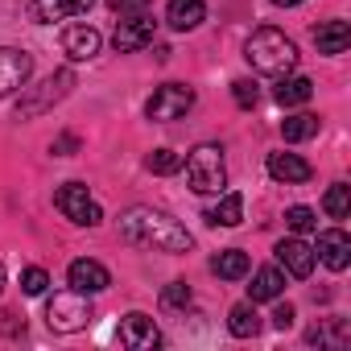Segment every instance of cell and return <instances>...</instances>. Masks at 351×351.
I'll return each mask as SVG.
<instances>
[{"instance_id": "obj_25", "label": "cell", "mask_w": 351, "mask_h": 351, "mask_svg": "<svg viewBox=\"0 0 351 351\" xmlns=\"http://www.w3.org/2000/svg\"><path fill=\"white\" fill-rule=\"evenodd\" d=\"M322 211H326L330 219H347V211H351V191H347L343 182H335V186L326 191V199H322Z\"/></svg>"}, {"instance_id": "obj_29", "label": "cell", "mask_w": 351, "mask_h": 351, "mask_svg": "<svg viewBox=\"0 0 351 351\" xmlns=\"http://www.w3.org/2000/svg\"><path fill=\"white\" fill-rule=\"evenodd\" d=\"M285 223H289V232L306 236V232H314V228H318V215H314L310 207H289V211H285Z\"/></svg>"}, {"instance_id": "obj_19", "label": "cell", "mask_w": 351, "mask_h": 351, "mask_svg": "<svg viewBox=\"0 0 351 351\" xmlns=\"http://www.w3.org/2000/svg\"><path fill=\"white\" fill-rule=\"evenodd\" d=\"M95 0H34V13L42 21H62V17H83Z\"/></svg>"}, {"instance_id": "obj_18", "label": "cell", "mask_w": 351, "mask_h": 351, "mask_svg": "<svg viewBox=\"0 0 351 351\" xmlns=\"http://www.w3.org/2000/svg\"><path fill=\"white\" fill-rule=\"evenodd\" d=\"M314 46H318V54H343L351 46V25L347 21H322L314 29Z\"/></svg>"}, {"instance_id": "obj_11", "label": "cell", "mask_w": 351, "mask_h": 351, "mask_svg": "<svg viewBox=\"0 0 351 351\" xmlns=\"http://www.w3.org/2000/svg\"><path fill=\"white\" fill-rule=\"evenodd\" d=\"M120 343H124L128 351H153V347L161 343V330H157V322H153L149 314H128V318L120 322Z\"/></svg>"}, {"instance_id": "obj_4", "label": "cell", "mask_w": 351, "mask_h": 351, "mask_svg": "<svg viewBox=\"0 0 351 351\" xmlns=\"http://www.w3.org/2000/svg\"><path fill=\"white\" fill-rule=\"evenodd\" d=\"M91 318H95V314H91V302H87V293H79V289H62V293H54V298L46 302V322H50L54 335H75V330H83Z\"/></svg>"}, {"instance_id": "obj_10", "label": "cell", "mask_w": 351, "mask_h": 351, "mask_svg": "<svg viewBox=\"0 0 351 351\" xmlns=\"http://www.w3.org/2000/svg\"><path fill=\"white\" fill-rule=\"evenodd\" d=\"M66 281H71V289H79V293H104L108 285H112V273L99 265V261H91V256H79V261H71V269H66Z\"/></svg>"}, {"instance_id": "obj_5", "label": "cell", "mask_w": 351, "mask_h": 351, "mask_svg": "<svg viewBox=\"0 0 351 351\" xmlns=\"http://www.w3.org/2000/svg\"><path fill=\"white\" fill-rule=\"evenodd\" d=\"M75 87V71H54L46 83L38 87H21V99H17V120H34L42 112H50L62 95H71Z\"/></svg>"}, {"instance_id": "obj_36", "label": "cell", "mask_w": 351, "mask_h": 351, "mask_svg": "<svg viewBox=\"0 0 351 351\" xmlns=\"http://www.w3.org/2000/svg\"><path fill=\"white\" fill-rule=\"evenodd\" d=\"M0 293H5V265H0Z\"/></svg>"}, {"instance_id": "obj_8", "label": "cell", "mask_w": 351, "mask_h": 351, "mask_svg": "<svg viewBox=\"0 0 351 351\" xmlns=\"http://www.w3.org/2000/svg\"><path fill=\"white\" fill-rule=\"evenodd\" d=\"M34 75V58L17 46H0V99L13 95L17 87H25Z\"/></svg>"}, {"instance_id": "obj_13", "label": "cell", "mask_w": 351, "mask_h": 351, "mask_svg": "<svg viewBox=\"0 0 351 351\" xmlns=\"http://www.w3.org/2000/svg\"><path fill=\"white\" fill-rule=\"evenodd\" d=\"M318 261L335 273H343L351 265V236L343 228H330V232H318Z\"/></svg>"}, {"instance_id": "obj_24", "label": "cell", "mask_w": 351, "mask_h": 351, "mask_svg": "<svg viewBox=\"0 0 351 351\" xmlns=\"http://www.w3.org/2000/svg\"><path fill=\"white\" fill-rule=\"evenodd\" d=\"M281 136H285L289 145H302V141L318 136V116H310V112H298V116L281 120Z\"/></svg>"}, {"instance_id": "obj_35", "label": "cell", "mask_w": 351, "mask_h": 351, "mask_svg": "<svg viewBox=\"0 0 351 351\" xmlns=\"http://www.w3.org/2000/svg\"><path fill=\"white\" fill-rule=\"evenodd\" d=\"M273 5H281V9H293V5H302V0H273Z\"/></svg>"}, {"instance_id": "obj_14", "label": "cell", "mask_w": 351, "mask_h": 351, "mask_svg": "<svg viewBox=\"0 0 351 351\" xmlns=\"http://www.w3.org/2000/svg\"><path fill=\"white\" fill-rule=\"evenodd\" d=\"M277 261H281V269L289 277H310L314 273V248L306 240H298V236H289V240L277 244Z\"/></svg>"}, {"instance_id": "obj_31", "label": "cell", "mask_w": 351, "mask_h": 351, "mask_svg": "<svg viewBox=\"0 0 351 351\" xmlns=\"http://www.w3.org/2000/svg\"><path fill=\"white\" fill-rule=\"evenodd\" d=\"M232 99H236L240 108H256V83H252V79H236V83H232Z\"/></svg>"}, {"instance_id": "obj_22", "label": "cell", "mask_w": 351, "mask_h": 351, "mask_svg": "<svg viewBox=\"0 0 351 351\" xmlns=\"http://www.w3.org/2000/svg\"><path fill=\"white\" fill-rule=\"evenodd\" d=\"M228 330H232L236 339H252V335L261 330L256 302H240V306H232V310H228Z\"/></svg>"}, {"instance_id": "obj_30", "label": "cell", "mask_w": 351, "mask_h": 351, "mask_svg": "<svg viewBox=\"0 0 351 351\" xmlns=\"http://www.w3.org/2000/svg\"><path fill=\"white\" fill-rule=\"evenodd\" d=\"M46 285H50V273H46V269H38V265H34V269H25V273H21V289H25L29 298L46 293Z\"/></svg>"}, {"instance_id": "obj_1", "label": "cell", "mask_w": 351, "mask_h": 351, "mask_svg": "<svg viewBox=\"0 0 351 351\" xmlns=\"http://www.w3.org/2000/svg\"><path fill=\"white\" fill-rule=\"evenodd\" d=\"M120 240L132 248H153V252H169V256L195 248V236L157 207H128L120 215Z\"/></svg>"}, {"instance_id": "obj_12", "label": "cell", "mask_w": 351, "mask_h": 351, "mask_svg": "<svg viewBox=\"0 0 351 351\" xmlns=\"http://www.w3.org/2000/svg\"><path fill=\"white\" fill-rule=\"evenodd\" d=\"M99 46H104V38H99V29H91V25H71V29L62 34V54H66L71 62H91V58L99 54Z\"/></svg>"}, {"instance_id": "obj_26", "label": "cell", "mask_w": 351, "mask_h": 351, "mask_svg": "<svg viewBox=\"0 0 351 351\" xmlns=\"http://www.w3.org/2000/svg\"><path fill=\"white\" fill-rule=\"evenodd\" d=\"M145 165H149V173H178L182 169V157L173 153V149H153L145 157Z\"/></svg>"}, {"instance_id": "obj_32", "label": "cell", "mask_w": 351, "mask_h": 351, "mask_svg": "<svg viewBox=\"0 0 351 351\" xmlns=\"http://www.w3.org/2000/svg\"><path fill=\"white\" fill-rule=\"evenodd\" d=\"M108 5H112L120 17H136V13H145V9L153 5V0H108Z\"/></svg>"}, {"instance_id": "obj_17", "label": "cell", "mask_w": 351, "mask_h": 351, "mask_svg": "<svg viewBox=\"0 0 351 351\" xmlns=\"http://www.w3.org/2000/svg\"><path fill=\"white\" fill-rule=\"evenodd\" d=\"M203 17H207V5H203V0H169V9H165L169 29H178V34L199 29V25H203Z\"/></svg>"}, {"instance_id": "obj_16", "label": "cell", "mask_w": 351, "mask_h": 351, "mask_svg": "<svg viewBox=\"0 0 351 351\" xmlns=\"http://www.w3.org/2000/svg\"><path fill=\"white\" fill-rule=\"evenodd\" d=\"M285 293V269L277 265H265L252 273V285H248V302H277Z\"/></svg>"}, {"instance_id": "obj_15", "label": "cell", "mask_w": 351, "mask_h": 351, "mask_svg": "<svg viewBox=\"0 0 351 351\" xmlns=\"http://www.w3.org/2000/svg\"><path fill=\"white\" fill-rule=\"evenodd\" d=\"M269 173L285 186H298V182L314 178V165L306 157H298V153H269Z\"/></svg>"}, {"instance_id": "obj_21", "label": "cell", "mask_w": 351, "mask_h": 351, "mask_svg": "<svg viewBox=\"0 0 351 351\" xmlns=\"http://www.w3.org/2000/svg\"><path fill=\"white\" fill-rule=\"evenodd\" d=\"M240 219H244V195L240 191H228L219 199V207L207 211V223H215V228H236Z\"/></svg>"}, {"instance_id": "obj_6", "label": "cell", "mask_w": 351, "mask_h": 351, "mask_svg": "<svg viewBox=\"0 0 351 351\" xmlns=\"http://www.w3.org/2000/svg\"><path fill=\"white\" fill-rule=\"evenodd\" d=\"M54 207H58L71 223H79V228H95V223L104 219L99 203L87 195L83 182H66V186H58V191H54Z\"/></svg>"}, {"instance_id": "obj_2", "label": "cell", "mask_w": 351, "mask_h": 351, "mask_svg": "<svg viewBox=\"0 0 351 351\" xmlns=\"http://www.w3.org/2000/svg\"><path fill=\"white\" fill-rule=\"evenodd\" d=\"M244 58H248V66L261 71V75H289V71L298 66V46H293L281 29L265 25V29H256V34L244 42Z\"/></svg>"}, {"instance_id": "obj_7", "label": "cell", "mask_w": 351, "mask_h": 351, "mask_svg": "<svg viewBox=\"0 0 351 351\" xmlns=\"http://www.w3.org/2000/svg\"><path fill=\"white\" fill-rule=\"evenodd\" d=\"M195 108V91L186 87V83H161L157 91H153V99H149V120H157V124H169V120H182L186 112Z\"/></svg>"}, {"instance_id": "obj_3", "label": "cell", "mask_w": 351, "mask_h": 351, "mask_svg": "<svg viewBox=\"0 0 351 351\" xmlns=\"http://www.w3.org/2000/svg\"><path fill=\"white\" fill-rule=\"evenodd\" d=\"M186 186L195 195H219L228 186V165H223V145H199L186 157Z\"/></svg>"}, {"instance_id": "obj_23", "label": "cell", "mask_w": 351, "mask_h": 351, "mask_svg": "<svg viewBox=\"0 0 351 351\" xmlns=\"http://www.w3.org/2000/svg\"><path fill=\"white\" fill-rule=\"evenodd\" d=\"M211 269H215L223 281H240V277H248L252 261H248V252H240V248H228V252H219V256L211 261Z\"/></svg>"}, {"instance_id": "obj_9", "label": "cell", "mask_w": 351, "mask_h": 351, "mask_svg": "<svg viewBox=\"0 0 351 351\" xmlns=\"http://www.w3.org/2000/svg\"><path fill=\"white\" fill-rule=\"evenodd\" d=\"M153 29H157V21H153L149 13L124 17V21L116 25V34H112V46H116V54H132V50H145V46L153 42Z\"/></svg>"}, {"instance_id": "obj_27", "label": "cell", "mask_w": 351, "mask_h": 351, "mask_svg": "<svg viewBox=\"0 0 351 351\" xmlns=\"http://www.w3.org/2000/svg\"><path fill=\"white\" fill-rule=\"evenodd\" d=\"M191 298H195V293H191L186 281H169V285L161 289V306H165V310H186Z\"/></svg>"}, {"instance_id": "obj_20", "label": "cell", "mask_w": 351, "mask_h": 351, "mask_svg": "<svg viewBox=\"0 0 351 351\" xmlns=\"http://www.w3.org/2000/svg\"><path fill=\"white\" fill-rule=\"evenodd\" d=\"M310 95H314V83H310L306 75L281 79V83H277V91H273V99H277L281 108H302V104H310Z\"/></svg>"}, {"instance_id": "obj_28", "label": "cell", "mask_w": 351, "mask_h": 351, "mask_svg": "<svg viewBox=\"0 0 351 351\" xmlns=\"http://www.w3.org/2000/svg\"><path fill=\"white\" fill-rule=\"evenodd\" d=\"M306 339H310V343H335V347H343V343H347V322H343V318H330V330H326V326H314Z\"/></svg>"}, {"instance_id": "obj_33", "label": "cell", "mask_w": 351, "mask_h": 351, "mask_svg": "<svg viewBox=\"0 0 351 351\" xmlns=\"http://www.w3.org/2000/svg\"><path fill=\"white\" fill-rule=\"evenodd\" d=\"M293 318H298V314H293V306H289V302H281V306L273 310V326H277V330H289V326H293Z\"/></svg>"}, {"instance_id": "obj_34", "label": "cell", "mask_w": 351, "mask_h": 351, "mask_svg": "<svg viewBox=\"0 0 351 351\" xmlns=\"http://www.w3.org/2000/svg\"><path fill=\"white\" fill-rule=\"evenodd\" d=\"M75 149H79V136H71V132H66V136H58V141L50 145V153H58V157H71Z\"/></svg>"}]
</instances>
